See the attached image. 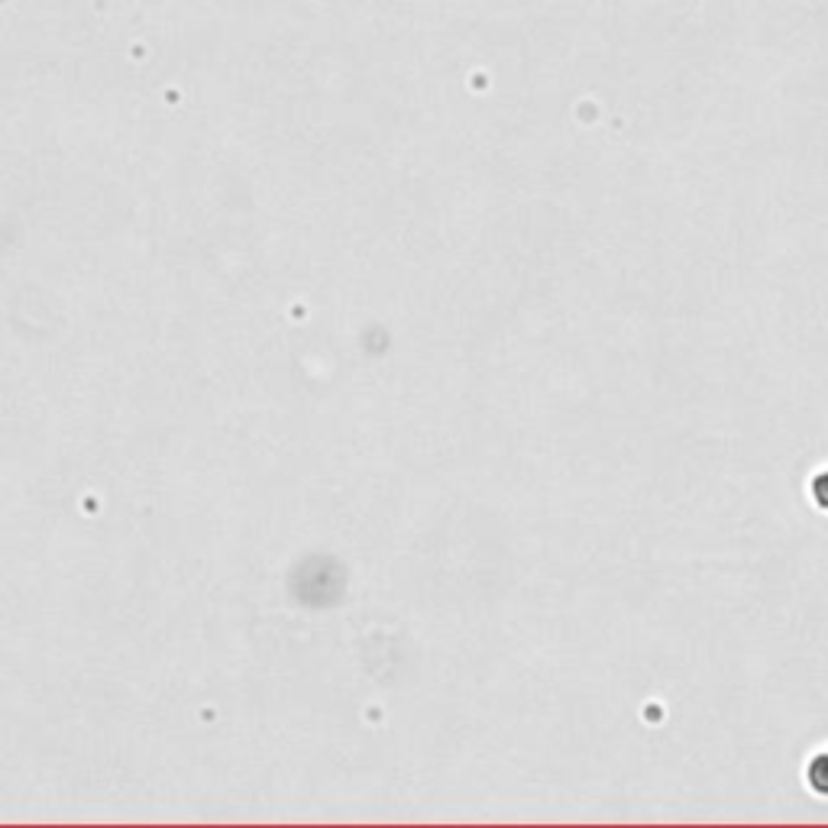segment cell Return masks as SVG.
<instances>
[{"label":"cell","mask_w":828,"mask_h":828,"mask_svg":"<svg viewBox=\"0 0 828 828\" xmlns=\"http://www.w3.org/2000/svg\"><path fill=\"white\" fill-rule=\"evenodd\" d=\"M809 783L816 793H828V754H819L809 767Z\"/></svg>","instance_id":"obj_1"},{"label":"cell","mask_w":828,"mask_h":828,"mask_svg":"<svg viewBox=\"0 0 828 828\" xmlns=\"http://www.w3.org/2000/svg\"><path fill=\"white\" fill-rule=\"evenodd\" d=\"M812 492H816V502L822 508H828V473H822L816 482H812Z\"/></svg>","instance_id":"obj_2"}]
</instances>
